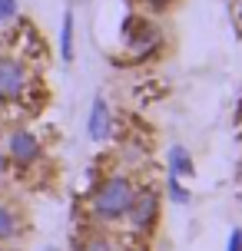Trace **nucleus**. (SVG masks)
Masks as SVG:
<instances>
[{"mask_svg":"<svg viewBox=\"0 0 242 251\" xmlns=\"http://www.w3.org/2000/svg\"><path fill=\"white\" fill-rule=\"evenodd\" d=\"M24 89V70L13 60H0V100H10Z\"/></svg>","mask_w":242,"mask_h":251,"instance_id":"2","label":"nucleus"},{"mask_svg":"<svg viewBox=\"0 0 242 251\" xmlns=\"http://www.w3.org/2000/svg\"><path fill=\"white\" fill-rule=\"evenodd\" d=\"M60 47H63V60H73V13L63 17V40H60Z\"/></svg>","mask_w":242,"mask_h":251,"instance_id":"7","label":"nucleus"},{"mask_svg":"<svg viewBox=\"0 0 242 251\" xmlns=\"http://www.w3.org/2000/svg\"><path fill=\"white\" fill-rule=\"evenodd\" d=\"M133 225L136 228H150L153 225V218H156V208H159V201H156V195L153 192H143L140 199L133 195Z\"/></svg>","mask_w":242,"mask_h":251,"instance_id":"3","label":"nucleus"},{"mask_svg":"<svg viewBox=\"0 0 242 251\" xmlns=\"http://www.w3.org/2000/svg\"><path fill=\"white\" fill-rule=\"evenodd\" d=\"M110 129V113H106V102L96 100L93 102V116H90V136L93 139H103Z\"/></svg>","mask_w":242,"mask_h":251,"instance_id":"5","label":"nucleus"},{"mask_svg":"<svg viewBox=\"0 0 242 251\" xmlns=\"http://www.w3.org/2000/svg\"><path fill=\"white\" fill-rule=\"evenodd\" d=\"M169 192H173V201H179V205H182V201L189 199V195H186V192H182V188H179V182H176V176L169 178Z\"/></svg>","mask_w":242,"mask_h":251,"instance_id":"11","label":"nucleus"},{"mask_svg":"<svg viewBox=\"0 0 242 251\" xmlns=\"http://www.w3.org/2000/svg\"><path fill=\"white\" fill-rule=\"evenodd\" d=\"M17 13V0H0V20H10Z\"/></svg>","mask_w":242,"mask_h":251,"instance_id":"9","label":"nucleus"},{"mask_svg":"<svg viewBox=\"0 0 242 251\" xmlns=\"http://www.w3.org/2000/svg\"><path fill=\"white\" fill-rule=\"evenodd\" d=\"M13 231H17V222H13V212H7V208H0V241L10 238Z\"/></svg>","mask_w":242,"mask_h":251,"instance_id":"8","label":"nucleus"},{"mask_svg":"<svg viewBox=\"0 0 242 251\" xmlns=\"http://www.w3.org/2000/svg\"><path fill=\"white\" fill-rule=\"evenodd\" d=\"M129 205H133V188L126 178H106L96 192V212L103 218H116V215L129 212Z\"/></svg>","mask_w":242,"mask_h":251,"instance_id":"1","label":"nucleus"},{"mask_svg":"<svg viewBox=\"0 0 242 251\" xmlns=\"http://www.w3.org/2000/svg\"><path fill=\"white\" fill-rule=\"evenodd\" d=\"M169 162H173V176H192V162H189V155H186L182 146H173Z\"/></svg>","mask_w":242,"mask_h":251,"instance_id":"6","label":"nucleus"},{"mask_svg":"<svg viewBox=\"0 0 242 251\" xmlns=\"http://www.w3.org/2000/svg\"><path fill=\"white\" fill-rule=\"evenodd\" d=\"M83 251H110V241L106 238H90L87 245H83Z\"/></svg>","mask_w":242,"mask_h":251,"instance_id":"10","label":"nucleus"},{"mask_svg":"<svg viewBox=\"0 0 242 251\" xmlns=\"http://www.w3.org/2000/svg\"><path fill=\"white\" fill-rule=\"evenodd\" d=\"M229 251H242V231H239V228L229 235Z\"/></svg>","mask_w":242,"mask_h":251,"instance_id":"12","label":"nucleus"},{"mask_svg":"<svg viewBox=\"0 0 242 251\" xmlns=\"http://www.w3.org/2000/svg\"><path fill=\"white\" fill-rule=\"evenodd\" d=\"M150 3H153V7H159V3H166V0H150Z\"/></svg>","mask_w":242,"mask_h":251,"instance_id":"13","label":"nucleus"},{"mask_svg":"<svg viewBox=\"0 0 242 251\" xmlns=\"http://www.w3.org/2000/svg\"><path fill=\"white\" fill-rule=\"evenodd\" d=\"M10 152L17 162H30L33 155H37V139L30 136V132H17V136L10 139Z\"/></svg>","mask_w":242,"mask_h":251,"instance_id":"4","label":"nucleus"}]
</instances>
